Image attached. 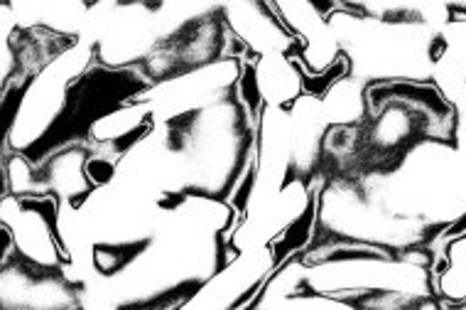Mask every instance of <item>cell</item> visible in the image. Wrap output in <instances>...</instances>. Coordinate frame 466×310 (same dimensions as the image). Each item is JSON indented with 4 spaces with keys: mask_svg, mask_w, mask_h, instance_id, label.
I'll return each mask as SVG.
<instances>
[{
    "mask_svg": "<svg viewBox=\"0 0 466 310\" xmlns=\"http://www.w3.org/2000/svg\"><path fill=\"white\" fill-rule=\"evenodd\" d=\"M434 288L444 305L466 303V232L442 246L440 262L434 269Z\"/></svg>",
    "mask_w": 466,
    "mask_h": 310,
    "instance_id": "cell-4",
    "label": "cell"
},
{
    "mask_svg": "<svg viewBox=\"0 0 466 310\" xmlns=\"http://www.w3.org/2000/svg\"><path fill=\"white\" fill-rule=\"evenodd\" d=\"M289 284L354 310H444L434 288L437 256L373 246H329L285 264Z\"/></svg>",
    "mask_w": 466,
    "mask_h": 310,
    "instance_id": "cell-2",
    "label": "cell"
},
{
    "mask_svg": "<svg viewBox=\"0 0 466 310\" xmlns=\"http://www.w3.org/2000/svg\"><path fill=\"white\" fill-rule=\"evenodd\" d=\"M444 310H466V303L464 305H444Z\"/></svg>",
    "mask_w": 466,
    "mask_h": 310,
    "instance_id": "cell-5",
    "label": "cell"
},
{
    "mask_svg": "<svg viewBox=\"0 0 466 310\" xmlns=\"http://www.w3.org/2000/svg\"><path fill=\"white\" fill-rule=\"evenodd\" d=\"M451 3H331L329 27L349 79L432 84L444 52Z\"/></svg>",
    "mask_w": 466,
    "mask_h": 310,
    "instance_id": "cell-1",
    "label": "cell"
},
{
    "mask_svg": "<svg viewBox=\"0 0 466 310\" xmlns=\"http://www.w3.org/2000/svg\"><path fill=\"white\" fill-rule=\"evenodd\" d=\"M224 20L226 27L238 40L246 57H273V55H288L298 59L299 42L282 25L275 13L273 3H226Z\"/></svg>",
    "mask_w": 466,
    "mask_h": 310,
    "instance_id": "cell-3",
    "label": "cell"
}]
</instances>
